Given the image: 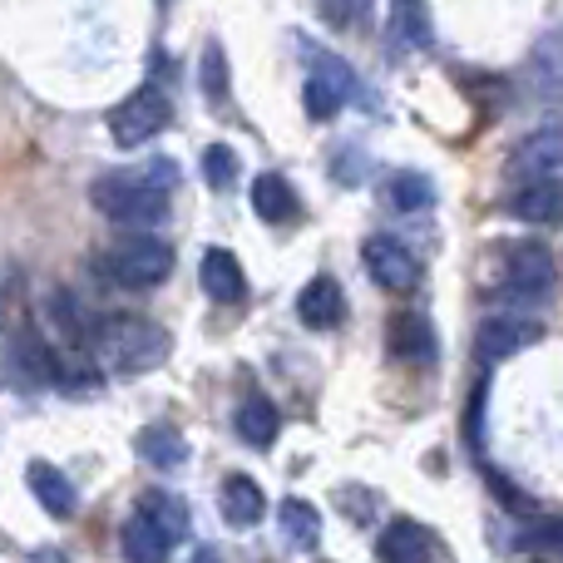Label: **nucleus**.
<instances>
[{
	"label": "nucleus",
	"mask_w": 563,
	"mask_h": 563,
	"mask_svg": "<svg viewBox=\"0 0 563 563\" xmlns=\"http://www.w3.org/2000/svg\"><path fill=\"white\" fill-rule=\"evenodd\" d=\"M430 554H435V539H430V529L416 525V519H390L376 539L380 563H430Z\"/></svg>",
	"instance_id": "nucleus-13"
},
{
	"label": "nucleus",
	"mask_w": 563,
	"mask_h": 563,
	"mask_svg": "<svg viewBox=\"0 0 563 563\" xmlns=\"http://www.w3.org/2000/svg\"><path fill=\"white\" fill-rule=\"evenodd\" d=\"M89 346L99 351V366L114 376H144V371L164 366L174 341L158 321L139 317V311H109L89 327Z\"/></svg>",
	"instance_id": "nucleus-2"
},
{
	"label": "nucleus",
	"mask_w": 563,
	"mask_h": 563,
	"mask_svg": "<svg viewBox=\"0 0 563 563\" xmlns=\"http://www.w3.org/2000/svg\"><path fill=\"white\" fill-rule=\"evenodd\" d=\"M233 426H238V435H243L253 450H267L277 440V430H282V416H277V406L267 396H247L243 406H238Z\"/></svg>",
	"instance_id": "nucleus-21"
},
{
	"label": "nucleus",
	"mask_w": 563,
	"mask_h": 563,
	"mask_svg": "<svg viewBox=\"0 0 563 563\" xmlns=\"http://www.w3.org/2000/svg\"><path fill=\"white\" fill-rule=\"evenodd\" d=\"M297 317H301V327H311V331L341 327V321H346V291H341V282L336 277H311L297 297Z\"/></svg>",
	"instance_id": "nucleus-10"
},
{
	"label": "nucleus",
	"mask_w": 563,
	"mask_h": 563,
	"mask_svg": "<svg viewBox=\"0 0 563 563\" xmlns=\"http://www.w3.org/2000/svg\"><path fill=\"white\" fill-rule=\"evenodd\" d=\"M563 168V124L534 129V134L519 139V148L509 154V174L515 178H544Z\"/></svg>",
	"instance_id": "nucleus-9"
},
{
	"label": "nucleus",
	"mask_w": 563,
	"mask_h": 563,
	"mask_svg": "<svg viewBox=\"0 0 563 563\" xmlns=\"http://www.w3.org/2000/svg\"><path fill=\"white\" fill-rule=\"evenodd\" d=\"M119 549H124L129 563H168V554H174V534H168L154 515L134 509L129 525H124V534H119Z\"/></svg>",
	"instance_id": "nucleus-14"
},
{
	"label": "nucleus",
	"mask_w": 563,
	"mask_h": 563,
	"mask_svg": "<svg viewBox=\"0 0 563 563\" xmlns=\"http://www.w3.org/2000/svg\"><path fill=\"white\" fill-rule=\"evenodd\" d=\"M519 549H534V554H563V515H544L515 539Z\"/></svg>",
	"instance_id": "nucleus-27"
},
{
	"label": "nucleus",
	"mask_w": 563,
	"mask_h": 563,
	"mask_svg": "<svg viewBox=\"0 0 563 563\" xmlns=\"http://www.w3.org/2000/svg\"><path fill=\"white\" fill-rule=\"evenodd\" d=\"M134 450H139V460L154 470H178L188 460V440L178 435L174 426H144L134 435Z\"/></svg>",
	"instance_id": "nucleus-20"
},
{
	"label": "nucleus",
	"mask_w": 563,
	"mask_h": 563,
	"mask_svg": "<svg viewBox=\"0 0 563 563\" xmlns=\"http://www.w3.org/2000/svg\"><path fill=\"white\" fill-rule=\"evenodd\" d=\"M390 341L386 346L396 351V356H406V361H420V356H435V336H430V321L426 317H416V311H396L390 317Z\"/></svg>",
	"instance_id": "nucleus-22"
},
{
	"label": "nucleus",
	"mask_w": 563,
	"mask_h": 563,
	"mask_svg": "<svg viewBox=\"0 0 563 563\" xmlns=\"http://www.w3.org/2000/svg\"><path fill=\"white\" fill-rule=\"evenodd\" d=\"M366 5H371V0H321V10H327L331 25H351V20H356Z\"/></svg>",
	"instance_id": "nucleus-29"
},
{
	"label": "nucleus",
	"mask_w": 563,
	"mask_h": 563,
	"mask_svg": "<svg viewBox=\"0 0 563 563\" xmlns=\"http://www.w3.org/2000/svg\"><path fill=\"white\" fill-rule=\"evenodd\" d=\"M10 361H15V371L30 380V386H59V356L49 351L45 336H35V331H20L15 346H10Z\"/></svg>",
	"instance_id": "nucleus-18"
},
{
	"label": "nucleus",
	"mask_w": 563,
	"mask_h": 563,
	"mask_svg": "<svg viewBox=\"0 0 563 563\" xmlns=\"http://www.w3.org/2000/svg\"><path fill=\"white\" fill-rule=\"evenodd\" d=\"M99 267H104V273L114 277L119 287L144 291V287H158V282H168V273H174V247H168L164 238L129 233L124 243L109 247Z\"/></svg>",
	"instance_id": "nucleus-3"
},
{
	"label": "nucleus",
	"mask_w": 563,
	"mask_h": 563,
	"mask_svg": "<svg viewBox=\"0 0 563 563\" xmlns=\"http://www.w3.org/2000/svg\"><path fill=\"white\" fill-rule=\"evenodd\" d=\"M386 35L396 49H426L430 45V10L426 0H390Z\"/></svg>",
	"instance_id": "nucleus-19"
},
{
	"label": "nucleus",
	"mask_w": 563,
	"mask_h": 563,
	"mask_svg": "<svg viewBox=\"0 0 563 563\" xmlns=\"http://www.w3.org/2000/svg\"><path fill=\"white\" fill-rule=\"evenodd\" d=\"M509 213L519 223H539V228H554L563 223V178H529L515 198H509Z\"/></svg>",
	"instance_id": "nucleus-11"
},
{
	"label": "nucleus",
	"mask_w": 563,
	"mask_h": 563,
	"mask_svg": "<svg viewBox=\"0 0 563 563\" xmlns=\"http://www.w3.org/2000/svg\"><path fill=\"white\" fill-rule=\"evenodd\" d=\"M174 174L178 168L168 158L134 168V174H99L89 184V203L119 228H154L164 223L168 203H174Z\"/></svg>",
	"instance_id": "nucleus-1"
},
{
	"label": "nucleus",
	"mask_w": 563,
	"mask_h": 563,
	"mask_svg": "<svg viewBox=\"0 0 563 563\" xmlns=\"http://www.w3.org/2000/svg\"><path fill=\"white\" fill-rule=\"evenodd\" d=\"M198 282H203V291L213 301H243L247 297V277H243V263H238L228 247H208L203 263H198Z\"/></svg>",
	"instance_id": "nucleus-15"
},
{
	"label": "nucleus",
	"mask_w": 563,
	"mask_h": 563,
	"mask_svg": "<svg viewBox=\"0 0 563 563\" xmlns=\"http://www.w3.org/2000/svg\"><path fill=\"white\" fill-rule=\"evenodd\" d=\"M253 213L273 228H287V223H297L301 198L282 174H257L253 178Z\"/></svg>",
	"instance_id": "nucleus-16"
},
{
	"label": "nucleus",
	"mask_w": 563,
	"mask_h": 563,
	"mask_svg": "<svg viewBox=\"0 0 563 563\" xmlns=\"http://www.w3.org/2000/svg\"><path fill=\"white\" fill-rule=\"evenodd\" d=\"M539 336H544V327H539L534 317H489V321H479V331H475V351L485 366H495V361H509L525 346H534Z\"/></svg>",
	"instance_id": "nucleus-8"
},
{
	"label": "nucleus",
	"mask_w": 563,
	"mask_h": 563,
	"mask_svg": "<svg viewBox=\"0 0 563 563\" xmlns=\"http://www.w3.org/2000/svg\"><path fill=\"white\" fill-rule=\"evenodd\" d=\"M203 95L213 99V104H218V99H228V55H223V45H218V40L203 49Z\"/></svg>",
	"instance_id": "nucleus-28"
},
{
	"label": "nucleus",
	"mask_w": 563,
	"mask_h": 563,
	"mask_svg": "<svg viewBox=\"0 0 563 563\" xmlns=\"http://www.w3.org/2000/svg\"><path fill=\"white\" fill-rule=\"evenodd\" d=\"M168 119H174L168 95L158 85H144V89H134L129 99H119V104L109 109V139H114L119 148H139L154 134H164Z\"/></svg>",
	"instance_id": "nucleus-5"
},
{
	"label": "nucleus",
	"mask_w": 563,
	"mask_h": 563,
	"mask_svg": "<svg viewBox=\"0 0 563 563\" xmlns=\"http://www.w3.org/2000/svg\"><path fill=\"white\" fill-rule=\"evenodd\" d=\"M495 273L505 282V291H515L519 301H534L554 287L559 267L554 253L544 243H529V238H509V243L495 247Z\"/></svg>",
	"instance_id": "nucleus-4"
},
{
	"label": "nucleus",
	"mask_w": 563,
	"mask_h": 563,
	"mask_svg": "<svg viewBox=\"0 0 563 563\" xmlns=\"http://www.w3.org/2000/svg\"><path fill=\"white\" fill-rule=\"evenodd\" d=\"M139 509H144V515H154L158 525L174 534V544H178V539H188V525H194V519H188V505L178 495H168V489H144V495H139Z\"/></svg>",
	"instance_id": "nucleus-24"
},
{
	"label": "nucleus",
	"mask_w": 563,
	"mask_h": 563,
	"mask_svg": "<svg viewBox=\"0 0 563 563\" xmlns=\"http://www.w3.org/2000/svg\"><path fill=\"white\" fill-rule=\"evenodd\" d=\"M194 563H223V559H218V549H198Z\"/></svg>",
	"instance_id": "nucleus-30"
},
{
	"label": "nucleus",
	"mask_w": 563,
	"mask_h": 563,
	"mask_svg": "<svg viewBox=\"0 0 563 563\" xmlns=\"http://www.w3.org/2000/svg\"><path fill=\"white\" fill-rule=\"evenodd\" d=\"M218 509H223V519L233 529H253L257 519H263V509H267L263 485H257L253 475H228L223 489H218Z\"/></svg>",
	"instance_id": "nucleus-17"
},
{
	"label": "nucleus",
	"mask_w": 563,
	"mask_h": 563,
	"mask_svg": "<svg viewBox=\"0 0 563 563\" xmlns=\"http://www.w3.org/2000/svg\"><path fill=\"white\" fill-rule=\"evenodd\" d=\"M301 49H307V89H301V99H307V114L311 119H331L341 114V109L356 99V75H351L346 65H341L336 55H327V49H317L311 40H301Z\"/></svg>",
	"instance_id": "nucleus-6"
},
{
	"label": "nucleus",
	"mask_w": 563,
	"mask_h": 563,
	"mask_svg": "<svg viewBox=\"0 0 563 563\" xmlns=\"http://www.w3.org/2000/svg\"><path fill=\"white\" fill-rule=\"evenodd\" d=\"M277 525H282V534H287V544L301 549V554H311V549L321 544V515L307 499H282Z\"/></svg>",
	"instance_id": "nucleus-23"
},
{
	"label": "nucleus",
	"mask_w": 563,
	"mask_h": 563,
	"mask_svg": "<svg viewBox=\"0 0 563 563\" xmlns=\"http://www.w3.org/2000/svg\"><path fill=\"white\" fill-rule=\"evenodd\" d=\"M25 485H30V495H35V505L45 509L49 519H69L79 509V495H75V485L65 479V470H55L49 460H30L25 465Z\"/></svg>",
	"instance_id": "nucleus-12"
},
{
	"label": "nucleus",
	"mask_w": 563,
	"mask_h": 563,
	"mask_svg": "<svg viewBox=\"0 0 563 563\" xmlns=\"http://www.w3.org/2000/svg\"><path fill=\"white\" fill-rule=\"evenodd\" d=\"M390 203H396L400 213H420V208L435 203V184H430L426 174H396L390 178Z\"/></svg>",
	"instance_id": "nucleus-26"
},
{
	"label": "nucleus",
	"mask_w": 563,
	"mask_h": 563,
	"mask_svg": "<svg viewBox=\"0 0 563 563\" xmlns=\"http://www.w3.org/2000/svg\"><path fill=\"white\" fill-rule=\"evenodd\" d=\"M361 257H366V273L376 287L396 291V297H406V291H416L420 282V263L416 253H410L406 243H396V238H366V247H361Z\"/></svg>",
	"instance_id": "nucleus-7"
},
{
	"label": "nucleus",
	"mask_w": 563,
	"mask_h": 563,
	"mask_svg": "<svg viewBox=\"0 0 563 563\" xmlns=\"http://www.w3.org/2000/svg\"><path fill=\"white\" fill-rule=\"evenodd\" d=\"M238 174H243V158H238V148L233 144H208L203 148V178H208V188H233L238 184Z\"/></svg>",
	"instance_id": "nucleus-25"
}]
</instances>
